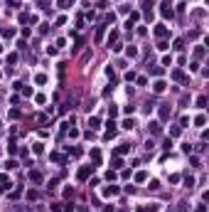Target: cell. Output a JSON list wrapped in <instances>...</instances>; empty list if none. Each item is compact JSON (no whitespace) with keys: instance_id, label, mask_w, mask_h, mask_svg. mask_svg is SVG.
I'll return each mask as SVG.
<instances>
[{"instance_id":"cell-1","label":"cell","mask_w":209,"mask_h":212,"mask_svg":"<svg viewBox=\"0 0 209 212\" xmlns=\"http://www.w3.org/2000/svg\"><path fill=\"white\" fill-rule=\"evenodd\" d=\"M91 173H94V165H81V168H79V173H76V180H79V182H84Z\"/></svg>"},{"instance_id":"cell-2","label":"cell","mask_w":209,"mask_h":212,"mask_svg":"<svg viewBox=\"0 0 209 212\" xmlns=\"http://www.w3.org/2000/svg\"><path fill=\"white\" fill-rule=\"evenodd\" d=\"M160 15H162L165 20H167V17H172V15H175L172 5H170V2H162V5H160Z\"/></svg>"},{"instance_id":"cell-3","label":"cell","mask_w":209,"mask_h":212,"mask_svg":"<svg viewBox=\"0 0 209 212\" xmlns=\"http://www.w3.org/2000/svg\"><path fill=\"white\" fill-rule=\"evenodd\" d=\"M118 192H121L118 185H108V187H104V197H116Z\"/></svg>"},{"instance_id":"cell-4","label":"cell","mask_w":209,"mask_h":212,"mask_svg":"<svg viewBox=\"0 0 209 212\" xmlns=\"http://www.w3.org/2000/svg\"><path fill=\"white\" fill-rule=\"evenodd\" d=\"M170 113H172L170 104H162V106H160V121H167V118H170Z\"/></svg>"},{"instance_id":"cell-5","label":"cell","mask_w":209,"mask_h":212,"mask_svg":"<svg viewBox=\"0 0 209 212\" xmlns=\"http://www.w3.org/2000/svg\"><path fill=\"white\" fill-rule=\"evenodd\" d=\"M116 131H118V128H116V123H113V118H111V121L106 123V138H113Z\"/></svg>"},{"instance_id":"cell-6","label":"cell","mask_w":209,"mask_h":212,"mask_svg":"<svg viewBox=\"0 0 209 212\" xmlns=\"http://www.w3.org/2000/svg\"><path fill=\"white\" fill-rule=\"evenodd\" d=\"M165 89H167V84H165V81H162V79H158V81H155V84H153V91H155V94H162V91H165Z\"/></svg>"},{"instance_id":"cell-7","label":"cell","mask_w":209,"mask_h":212,"mask_svg":"<svg viewBox=\"0 0 209 212\" xmlns=\"http://www.w3.org/2000/svg\"><path fill=\"white\" fill-rule=\"evenodd\" d=\"M91 163H94V168H96V165H101V150H99V148H94V150H91Z\"/></svg>"},{"instance_id":"cell-8","label":"cell","mask_w":209,"mask_h":212,"mask_svg":"<svg viewBox=\"0 0 209 212\" xmlns=\"http://www.w3.org/2000/svg\"><path fill=\"white\" fill-rule=\"evenodd\" d=\"M10 187V177L5 175V173H0V192H5Z\"/></svg>"},{"instance_id":"cell-9","label":"cell","mask_w":209,"mask_h":212,"mask_svg":"<svg viewBox=\"0 0 209 212\" xmlns=\"http://www.w3.org/2000/svg\"><path fill=\"white\" fill-rule=\"evenodd\" d=\"M89 126H91L89 131H96V128L101 126V118H99V116H89Z\"/></svg>"},{"instance_id":"cell-10","label":"cell","mask_w":209,"mask_h":212,"mask_svg":"<svg viewBox=\"0 0 209 212\" xmlns=\"http://www.w3.org/2000/svg\"><path fill=\"white\" fill-rule=\"evenodd\" d=\"M30 180H32L35 185H39V182H42L44 177H42V173H39V170H30Z\"/></svg>"},{"instance_id":"cell-11","label":"cell","mask_w":209,"mask_h":212,"mask_svg":"<svg viewBox=\"0 0 209 212\" xmlns=\"http://www.w3.org/2000/svg\"><path fill=\"white\" fill-rule=\"evenodd\" d=\"M155 37L165 39V37H167V27H165V25H158V27H155Z\"/></svg>"},{"instance_id":"cell-12","label":"cell","mask_w":209,"mask_h":212,"mask_svg":"<svg viewBox=\"0 0 209 212\" xmlns=\"http://www.w3.org/2000/svg\"><path fill=\"white\" fill-rule=\"evenodd\" d=\"M172 79H175V81H185V84H187V76H185V71H182V69H175L172 71Z\"/></svg>"},{"instance_id":"cell-13","label":"cell","mask_w":209,"mask_h":212,"mask_svg":"<svg viewBox=\"0 0 209 212\" xmlns=\"http://www.w3.org/2000/svg\"><path fill=\"white\" fill-rule=\"evenodd\" d=\"M49 160H52V163H64L67 158H64L62 153H57V150H54V153H49Z\"/></svg>"},{"instance_id":"cell-14","label":"cell","mask_w":209,"mask_h":212,"mask_svg":"<svg viewBox=\"0 0 209 212\" xmlns=\"http://www.w3.org/2000/svg\"><path fill=\"white\" fill-rule=\"evenodd\" d=\"M121 126H123L126 131H133V128H136V118H126V121H123Z\"/></svg>"},{"instance_id":"cell-15","label":"cell","mask_w":209,"mask_h":212,"mask_svg":"<svg viewBox=\"0 0 209 212\" xmlns=\"http://www.w3.org/2000/svg\"><path fill=\"white\" fill-rule=\"evenodd\" d=\"M148 128H150V133H153V136H158V133H160V131H162V128H160V123H158V121H150V126H148Z\"/></svg>"},{"instance_id":"cell-16","label":"cell","mask_w":209,"mask_h":212,"mask_svg":"<svg viewBox=\"0 0 209 212\" xmlns=\"http://www.w3.org/2000/svg\"><path fill=\"white\" fill-rule=\"evenodd\" d=\"M7 153H10V158H12L15 153H17V145H15V138H10V141H7Z\"/></svg>"},{"instance_id":"cell-17","label":"cell","mask_w":209,"mask_h":212,"mask_svg":"<svg viewBox=\"0 0 209 212\" xmlns=\"http://www.w3.org/2000/svg\"><path fill=\"white\" fill-rule=\"evenodd\" d=\"M111 168H113V170H121V168H123V160H121V158L116 155V158L111 160Z\"/></svg>"},{"instance_id":"cell-18","label":"cell","mask_w":209,"mask_h":212,"mask_svg":"<svg viewBox=\"0 0 209 212\" xmlns=\"http://www.w3.org/2000/svg\"><path fill=\"white\" fill-rule=\"evenodd\" d=\"M116 42H118V30H111V35H108V47L116 44Z\"/></svg>"},{"instance_id":"cell-19","label":"cell","mask_w":209,"mask_h":212,"mask_svg":"<svg viewBox=\"0 0 209 212\" xmlns=\"http://www.w3.org/2000/svg\"><path fill=\"white\" fill-rule=\"evenodd\" d=\"M126 54H128L131 59H136V57H138V47H133V44H131V47L126 49Z\"/></svg>"},{"instance_id":"cell-20","label":"cell","mask_w":209,"mask_h":212,"mask_svg":"<svg viewBox=\"0 0 209 212\" xmlns=\"http://www.w3.org/2000/svg\"><path fill=\"white\" fill-rule=\"evenodd\" d=\"M150 74H153V76H162L165 69H162V67H150Z\"/></svg>"},{"instance_id":"cell-21","label":"cell","mask_w":209,"mask_h":212,"mask_svg":"<svg viewBox=\"0 0 209 212\" xmlns=\"http://www.w3.org/2000/svg\"><path fill=\"white\" fill-rule=\"evenodd\" d=\"M204 57V47L199 44V47H194V59H202Z\"/></svg>"},{"instance_id":"cell-22","label":"cell","mask_w":209,"mask_h":212,"mask_svg":"<svg viewBox=\"0 0 209 212\" xmlns=\"http://www.w3.org/2000/svg\"><path fill=\"white\" fill-rule=\"evenodd\" d=\"M204 123H207V116H204V113H199V116L194 118V126H204Z\"/></svg>"},{"instance_id":"cell-23","label":"cell","mask_w":209,"mask_h":212,"mask_svg":"<svg viewBox=\"0 0 209 212\" xmlns=\"http://www.w3.org/2000/svg\"><path fill=\"white\" fill-rule=\"evenodd\" d=\"M116 153H118V155H123V153H131V143H123V145H121Z\"/></svg>"},{"instance_id":"cell-24","label":"cell","mask_w":209,"mask_h":212,"mask_svg":"<svg viewBox=\"0 0 209 212\" xmlns=\"http://www.w3.org/2000/svg\"><path fill=\"white\" fill-rule=\"evenodd\" d=\"M145 180H148V173H145V170L136 173V182H145Z\"/></svg>"},{"instance_id":"cell-25","label":"cell","mask_w":209,"mask_h":212,"mask_svg":"<svg viewBox=\"0 0 209 212\" xmlns=\"http://www.w3.org/2000/svg\"><path fill=\"white\" fill-rule=\"evenodd\" d=\"M35 84H39V86H42V84H47V74H37V76H35Z\"/></svg>"},{"instance_id":"cell-26","label":"cell","mask_w":209,"mask_h":212,"mask_svg":"<svg viewBox=\"0 0 209 212\" xmlns=\"http://www.w3.org/2000/svg\"><path fill=\"white\" fill-rule=\"evenodd\" d=\"M185 187H189V190L194 187V177L192 175H185Z\"/></svg>"},{"instance_id":"cell-27","label":"cell","mask_w":209,"mask_h":212,"mask_svg":"<svg viewBox=\"0 0 209 212\" xmlns=\"http://www.w3.org/2000/svg\"><path fill=\"white\" fill-rule=\"evenodd\" d=\"M25 197L32 202V200H37V197H39V192H37V190H27V195H25Z\"/></svg>"},{"instance_id":"cell-28","label":"cell","mask_w":209,"mask_h":212,"mask_svg":"<svg viewBox=\"0 0 209 212\" xmlns=\"http://www.w3.org/2000/svg\"><path fill=\"white\" fill-rule=\"evenodd\" d=\"M104 32H106V25H101V27L96 30V42H101V39H104Z\"/></svg>"},{"instance_id":"cell-29","label":"cell","mask_w":209,"mask_h":212,"mask_svg":"<svg viewBox=\"0 0 209 212\" xmlns=\"http://www.w3.org/2000/svg\"><path fill=\"white\" fill-rule=\"evenodd\" d=\"M5 168H7V170H15V168H17V160H15V158H10V160L5 163Z\"/></svg>"},{"instance_id":"cell-30","label":"cell","mask_w":209,"mask_h":212,"mask_svg":"<svg viewBox=\"0 0 209 212\" xmlns=\"http://www.w3.org/2000/svg\"><path fill=\"white\" fill-rule=\"evenodd\" d=\"M108 116H111V118H116V116H118V106H108Z\"/></svg>"},{"instance_id":"cell-31","label":"cell","mask_w":209,"mask_h":212,"mask_svg":"<svg viewBox=\"0 0 209 212\" xmlns=\"http://www.w3.org/2000/svg\"><path fill=\"white\" fill-rule=\"evenodd\" d=\"M15 62H17V54H15V52H12V54H7V64H10V67H15Z\"/></svg>"},{"instance_id":"cell-32","label":"cell","mask_w":209,"mask_h":212,"mask_svg":"<svg viewBox=\"0 0 209 212\" xmlns=\"http://www.w3.org/2000/svg\"><path fill=\"white\" fill-rule=\"evenodd\" d=\"M7 116H10V118H20V116H22V113H20V111H17V108H10V113H7Z\"/></svg>"},{"instance_id":"cell-33","label":"cell","mask_w":209,"mask_h":212,"mask_svg":"<svg viewBox=\"0 0 209 212\" xmlns=\"http://www.w3.org/2000/svg\"><path fill=\"white\" fill-rule=\"evenodd\" d=\"M71 2H74V0H59V7H62V10H67Z\"/></svg>"},{"instance_id":"cell-34","label":"cell","mask_w":209,"mask_h":212,"mask_svg":"<svg viewBox=\"0 0 209 212\" xmlns=\"http://www.w3.org/2000/svg\"><path fill=\"white\" fill-rule=\"evenodd\" d=\"M197 106L204 108V106H207V96H199V99H197Z\"/></svg>"},{"instance_id":"cell-35","label":"cell","mask_w":209,"mask_h":212,"mask_svg":"<svg viewBox=\"0 0 209 212\" xmlns=\"http://www.w3.org/2000/svg\"><path fill=\"white\" fill-rule=\"evenodd\" d=\"M32 150H35V153H42V150H44V143H35Z\"/></svg>"},{"instance_id":"cell-36","label":"cell","mask_w":209,"mask_h":212,"mask_svg":"<svg viewBox=\"0 0 209 212\" xmlns=\"http://www.w3.org/2000/svg\"><path fill=\"white\" fill-rule=\"evenodd\" d=\"M20 192H22L20 187H17V190H12V192H10V200H17V197H20Z\"/></svg>"},{"instance_id":"cell-37","label":"cell","mask_w":209,"mask_h":212,"mask_svg":"<svg viewBox=\"0 0 209 212\" xmlns=\"http://www.w3.org/2000/svg\"><path fill=\"white\" fill-rule=\"evenodd\" d=\"M35 101H37V104H44V101H47V96H44V94H37Z\"/></svg>"},{"instance_id":"cell-38","label":"cell","mask_w":209,"mask_h":212,"mask_svg":"<svg viewBox=\"0 0 209 212\" xmlns=\"http://www.w3.org/2000/svg\"><path fill=\"white\" fill-rule=\"evenodd\" d=\"M172 47H175V49H182V47H185V42H182V39H175Z\"/></svg>"},{"instance_id":"cell-39","label":"cell","mask_w":209,"mask_h":212,"mask_svg":"<svg viewBox=\"0 0 209 212\" xmlns=\"http://www.w3.org/2000/svg\"><path fill=\"white\" fill-rule=\"evenodd\" d=\"M52 212H64V207H62V205L57 202V205H52Z\"/></svg>"},{"instance_id":"cell-40","label":"cell","mask_w":209,"mask_h":212,"mask_svg":"<svg viewBox=\"0 0 209 212\" xmlns=\"http://www.w3.org/2000/svg\"><path fill=\"white\" fill-rule=\"evenodd\" d=\"M194 212H207V207H204V205H199V207H197Z\"/></svg>"},{"instance_id":"cell-41","label":"cell","mask_w":209,"mask_h":212,"mask_svg":"<svg viewBox=\"0 0 209 212\" xmlns=\"http://www.w3.org/2000/svg\"><path fill=\"white\" fill-rule=\"evenodd\" d=\"M7 2H10L12 7H17V2H20V0H7Z\"/></svg>"},{"instance_id":"cell-42","label":"cell","mask_w":209,"mask_h":212,"mask_svg":"<svg viewBox=\"0 0 209 212\" xmlns=\"http://www.w3.org/2000/svg\"><path fill=\"white\" fill-rule=\"evenodd\" d=\"M138 212H145V207H140V210H138Z\"/></svg>"},{"instance_id":"cell-43","label":"cell","mask_w":209,"mask_h":212,"mask_svg":"<svg viewBox=\"0 0 209 212\" xmlns=\"http://www.w3.org/2000/svg\"><path fill=\"white\" fill-rule=\"evenodd\" d=\"M0 76H2V74H0Z\"/></svg>"}]
</instances>
